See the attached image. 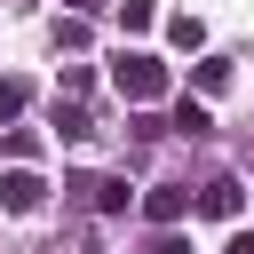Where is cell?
Segmentation results:
<instances>
[{
    "label": "cell",
    "instance_id": "1",
    "mask_svg": "<svg viewBox=\"0 0 254 254\" xmlns=\"http://www.w3.org/2000/svg\"><path fill=\"white\" fill-rule=\"evenodd\" d=\"M111 87H119L127 103H159V95H167V64H159V56H143V48H119Z\"/></svg>",
    "mask_w": 254,
    "mask_h": 254
},
{
    "label": "cell",
    "instance_id": "2",
    "mask_svg": "<svg viewBox=\"0 0 254 254\" xmlns=\"http://www.w3.org/2000/svg\"><path fill=\"white\" fill-rule=\"evenodd\" d=\"M238 206H246V183H238V175H214V183L198 190V214H206V222H238Z\"/></svg>",
    "mask_w": 254,
    "mask_h": 254
},
{
    "label": "cell",
    "instance_id": "3",
    "mask_svg": "<svg viewBox=\"0 0 254 254\" xmlns=\"http://www.w3.org/2000/svg\"><path fill=\"white\" fill-rule=\"evenodd\" d=\"M183 214H190V190H175V183H151V190H143V222H151V230H175Z\"/></svg>",
    "mask_w": 254,
    "mask_h": 254
},
{
    "label": "cell",
    "instance_id": "4",
    "mask_svg": "<svg viewBox=\"0 0 254 254\" xmlns=\"http://www.w3.org/2000/svg\"><path fill=\"white\" fill-rule=\"evenodd\" d=\"M40 198H48V183H40L32 167H8V175H0V206H8V214H32Z\"/></svg>",
    "mask_w": 254,
    "mask_h": 254
},
{
    "label": "cell",
    "instance_id": "5",
    "mask_svg": "<svg viewBox=\"0 0 254 254\" xmlns=\"http://www.w3.org/2000/svg\"><path fill=\"white\" fill-rule=\"evenodd\" d=\"M79 190H87V206H95V214H127V198H135V190L119 183V175H87Z\"/></svg>",
    "mask_w": 254,
    "mask_h": 254
},
{
    "label": "cell",
    "instance_id": "6",
    "mask_svg": "<svg viewBox=\"0 0 254 254\" xmlns=\"http://www.w3.org/2000/svg\"><path fill=\"white\" fill-rule=\"evenodd\" d=\"M190 79H198V103H206V95H222V87H230V56H198V64H190Z\"/></svg>",
    "mask_w": 254,
    "mask_h": 254
},
{
    "label": "cell",
    "instance_id": "7",
    "mask_svg": "<svg viewBox=\"0 0 254 254\" xmlns=\"http://www.w3.org/2000/svg\"><path fill=\"white\" fill-rule=\"evenodd\" d=\"M24 111H32V79L0 71V127H8V119H24Z\"/></svg>",
    "mask_w": 254,
    "mask_h": 254
},
{
    "label": "cell",
    "instance_id": "8",
    "mask_svg": "<svg viewBox=\"0 0 254 254\" xmlns=\"http://www.w3.org/2000/svg\"><path fill=\"white\" fill-rule=\"evenodd\" d=\"M56 135H64V143H87V135H95V119H87L79 103H64V95H56Z\"/></svg>",
    "mask_w": 254,
    "mask_h": 254
},
{
    "label": "cell",
    "instance_id": "9",
    "mask_svg": "<svg viewBox=\"0 0 254 254\" xmlns=\"http://www.w3.org/2000/svg\"><path fill=\"white\" fill-rule=\"evenodd\" d=\"M206 127H214V111H206L198 95H183V103H175V135H206Z\"/></svg>",
    "mask_w": 254,
    "mask_h": 254
},
{
    "label": "cell",
    "instance_id": "10",
    "mask_svg": "<svg viewBox=\"0 0 254 254\" xmlns=\"http://www.w3.org/2000/svg\"><path fill=\"white\" fill-rule=\"evenodd\" d=\"M167 40L190 56V48H206V24H198V16H175V24H167Z\"/></svg>",
    "mask_w": 254,
    "mask_h": 254
},
{
    "label": "cell",
    "instance_id": "11",
    "mask_svg": "<svg viewBox=\"0 0 254 254\" xmlns=\"http://www.w3.org/2000/svg\"><path fill=\"white\" fill-rule=\"evenodd\" d=\"M151 16H159L151 0H119V32H151Z\"/></svg>",
    "mask_w": 254,
    "mask_h": 254
},
{
    "label": "cell",
    "instance_id": "12",
    "mask_svg": "<svg viewBox=\"0 0 254 254\" xmlns=\"http://www.w3.org/2000/svg\"><path fill=\"white\" fill-rule=\"evenodd\" d=\"M143 254H190V238H175V230H159V238H151Z\"/></svg>",
    "mask_w": 254,
    "mask_h": 254
},
{
    "label": "cell",
    "instance_id": "13",
    "mask_svg": "<svg viewBox=\"0 0 254 254\" xmlns=\"http://www.w3.org/2000/svg\"><path fill=\"white\" fill-rule=\"evenodd\" d=\"M222 254H254V230H238V238H230V246H222Z\"/></svg>",
    "mask_w": 254,
    "mask_h": 254
},
{
    "label": "cell",
    "instance_id": "14",
    "mask_svg": "<svg viewBox=\"0 0 254 254\" xmlns=\"http://www.w3.org/2000/svg\"><path fill=\"white\" fill-rule=\"evenodd\" d=\"M71 8H111V0H71Z\"/></svg>",
    "mask_w": 254,
    "mask_h": 254
}]
</instances>
